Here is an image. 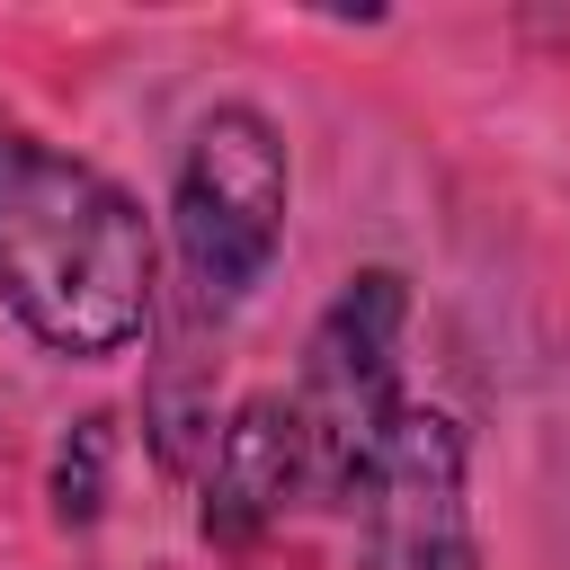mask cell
Listing matches in <instances>:
<instances>
[{
	"label": "cell",
	"mask_w": 570,
	"mask_h": 570,
	"mask_svg": "<svg viewBox=\"0 0 570 570\" xmlns=\"http://www.w3.org/2000/svg\"><path fill=\"white\" fill-rule=\"evenodd\" d=\"M0 312L53 365H116L160 321V232L89 151L0 116Z\"/></svg>",
	"instance_id": "1"
},
{
	"label": "cell",
	"mask_w": 570,
	"mask_h": 570,
	"mask_svg": "<svg viewBox=\"0 0 570 570\" xmlns=\"http://www.w3.org/2000/svg\"><path fill=\"white\" fill-rule=\"evenodd\" d=\"M294 232V151L285 125L249 98H214L169 169V258L196 321H232L285 258Z\"/></svg>",
	"instance_id": "2"
},
{
	"label": "cell",
	"mask_w": 570,
	"mask_h": 570,
	"mask_svg": "<svg viewBox=\"0 0 570 570\" xmlns=\"http://www.w3.org/2000/svg\"><path fill=\"white\" fill-rule=\"evenodd\" d=\"M401 356H410V276L401 267H356L303 330L294 365V436H303V499L338 508L365 490L383 436L401 428Z\"/></svg>",
	"instance_id": "3"
},
{
	"label": "cell",
	"mask_w": 570,
	"mask_h": 570,
	"mask_svg": "<svg viewBox=\"0 0 570 570\" xmlns=\"http://www.w3.org/2000/svg\"><path fill=\"white\" fill-rule=\"evenodd\" d=\"M356 517V570H481V517H472V445L454 410H401L383 436Z\"/></svg>",
	"instance_id": "4"
},
{
	"label": "cell",
	"mask_w": 570,
	"mask_h": 570,
	"mask_svg": "<svg viewBox=\"0 0 570 570\" xmlns=\"http://www.w3.org/2000/svg\"><path fill=\"white\" fill-rule=\"evenodd\" d=\"M303 499V436L285 392H240L205 445L196 472V534L214 552H249L276 534V517Z\"/></svg>",
	"instance_id": "5"
},
{
	"label": "cell",
	"mask_w": 570,
	"mask_h": 570,
	"mask_svg": "<svg viewBox=\"0 0 570 570\" xmlns=\"http://www.w3.org/2000/svg\"><path fill=\"white\" fill-rule=\"evenodd\" d=\"M214 428H223V410H214V383H205V365H196V347H178L151 383H142V445H151V463L169 472V481H196L205 472V445H214Z\"/></svg>",
	"instance_id": "6"
},
{
	"label": "cell",
	"mask_w": 570,
	"mask_h": 570,
	"mask_svg": "<svg viewBox=\"0 0 570 570\" xmlns=\"http://www.w3.org/2000/svg\"><path fill=\"white\" fill-rule=\"evenodd\" d=\"M107 454H116V419H71L62 445H53V472H45V499H53V525L89 534L107 517Z\"/></svg>",
	"instance_id": "7"
}]
</instances>
